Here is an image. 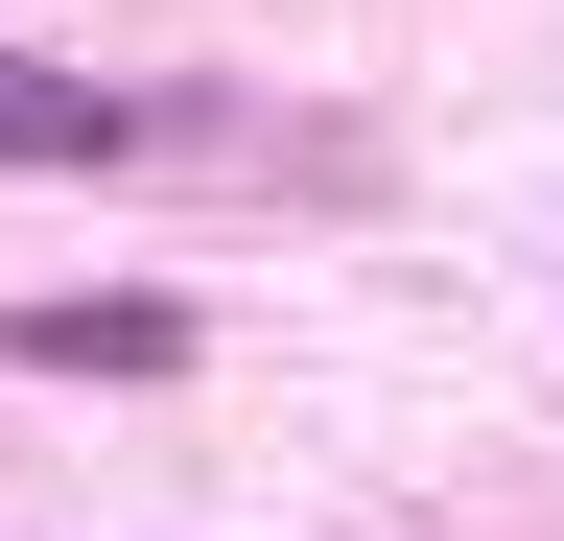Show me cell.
Listing matches in <instances>:
<instances>
[{"instance_id":"obj_2","label":"cell","mask_w":564,"mask_h":541,"mask_svg":"<svg viewBox=\"0 0 564 541\" xmlns=\"http://www.w3.org/2000/svg\"><path fill=\"white\" fill-rule=\"evenodd\" d=\"M0 354H47V377H165V354H188V306H24Z\"/></svg>"},{"instance_id":"obj_1","label":"cell","mask_w":564,"mask_h":541,"mask_svg":"<svg viewBox=\"0 0 564 541\" xmlns=\"http://www.w3.org/2000/svg\"><path fill=\"white\" fill-rule=\"evenodd\" d=\"M141 142V95H95V72H24L0 47V165H118Z\"/></svg>"}]
</instances>
